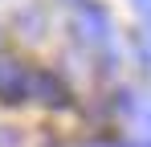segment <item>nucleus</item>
Wrapping results in <instances>:
<instances>
[{"mask_svg":"<svg viewBox=\"0 0 151 147\" xmlns=\"http://www.w3.org/2000/svg\"><path fill=\"white\" fill-rule=\"evenodd\" d=\"M135 49H139V57H143V70L151 74V33H147V29H139V37H135Z\"/></svg>","mask_w":151,"mask_h":147,"instance_id":"obj_4","label":"nucleus"},{"mask_svg":"<svg viewBox=\"0 0 151 147\" xmlns=\"http://www.w3.org/2000/svg\"><path fill=\"white\" fill-rule=\"evenodd\" d=\"M29 98V70L17 57H0V102H21Z\"/></svg>","mask_w":151,"mask_h":147,"instance_id":"obj_3","label":"nucleus"},{"mask_svg":"<svg viewBox=\"0 0 151 147\" xmlns=\"http://www.w3.org/2000/svg\"><path fill=\"white\" fill-rule=\"evenodd\" d=\"M131 4L139 8V17H143V21H151V0H131Z\"/></svg>","mask_w":151,"mask_h":147,"instance_id":"obj_5","label":"nucleus"},{"mask_svg":"<svg viewBox=\"0 0 151 147\" xmlns=\"http://www.w3.org/2000/svg\"><path fill=\"white\" fill-rule=\"evenodd\" d=\"M86 147H127V143H106V139H98V143H86Z\"/></svg>","mask_w":151,"mask_h":147,"instance_id":"obj_6","label":"nucleus"},{"mask_svg":"<svg viewBox=\"0 0 151 147\" xmlns=\"http://www.w3.org/2000/svg\"><path fill=\"white\" fill-rule=\"evenodd\" d=\"M29 94L37 98L41 106H49V110H61V106H70V90H65V82L49 70H33L29 74Z\"/></svg>","mask_w":151,"mask_h":147,"instance_id":"obj_2","label":"nucleus"},{"mask_svg":"<svg viewBox=\"0 0 151 147\" xmlns=\"http://www.w3.org/2000/svg\"><path fill=\"white\" fill-rule=\"evenodd\" d=\"M70 29H74V37L90 49L94 57H102V66H106V70H114L119 53H114V29H110L106 8L90 4V0H86V4H78V12H74V21H70Z\"/></svg>","mask_w":151,"mask_h":147,"instance_id":"obj_1","label":"nucleus"},{"mask_svg":"<svg viewBox=\"0 0 151 147\" xmlns=\"http://www.w3.org/2000/svg\"><path fill=\"white\" fill-rule=\"evenodd\" d=\"M65 4H86V0H65Z\"/></svg>","mask_w":151,"mask_h":147,"instance_id":"obj_7","label":"nucleus"}]
</instances>
